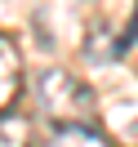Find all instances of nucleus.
I'll use <instances>...</instances> for the list:
<instances>
[{
  "instance_id": "nucleus-1",
  "label": "nucleus",
  "mask_w": 138,
  "mask_h": 147,
  "mask_svg": "<svg viewBox=\"0 0 138 147\" xmlns=\"http://www.w3.org/2000/svg\"><path fill=\"white\" fill-rule=\"evenodd\" d=\"M36 98L54 125H94L98 120V98L76 71L63 67H45L36 76Z\"/></svg>"
},
{
  "instance_id": "nucleus-2",
  "label": "nucleus",
  "mask_w": 138,
  "mask_h": 147,
  "mask_svg": "<svg viewBox=\"0 0 138 147\" xmlns=\"http://www.w3.org/2000/svg\"><path fill=\"white\" fill-rule=\"evenodd\" d=\"M18 94H22V54L13 45V36L0 31V116L13 111Z\"/></svg>"
},
{
  "instance_id": "nucleus-3",
  "label": "nucleus",
  "mask_w": 138,
  "mask_h": 147,
  "mask_svg": "<svg viewBox=\"0 0 138 147\" xmlns=\"http://www.w3.org/2000/svg\"><path fill=\"white\" fill-rule=\"evenodd\" d=\"M45 147H111V138L98 125H58Z\"/></svg>"
},
{
  "instance_id": "nucleus-4",
  "label": "nucleus",
  "mask_w": 138,
  "mask_h": 147,
  "mask_svg": "<svg viewBox=\"0 0 138 147\" xmlns=\"http://www.w3.org/2000/svg\"><path fill=\"white\" fill-rule=\"evenodd\" d=\"M27 138H31V120L13 116V111L0 116V147H27Z\"/></svg>"
}]
</instances>
